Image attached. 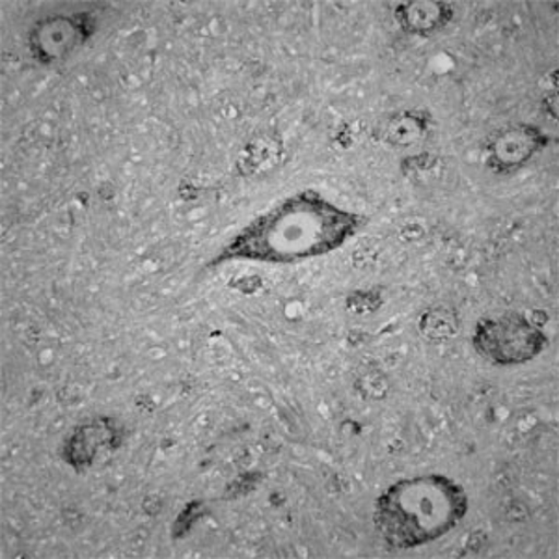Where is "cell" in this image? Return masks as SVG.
I'll return each mask as SVG.
<instances>
[{
    "label": "cell",
    "mask_w": 559,
    "mask_h": 559,
    "mask_svg": "<svg viewBox=\"0 0 559 559\" xmlns=\"http://www.w3.org/2000/svg\"><path fill=\"white\" fill-rule=\"evenodd\" d=\"M429 115L419 110H405L397 112L386 121L384 140L394 146L408 147L418 142L427 133Z\"/></svg>",
    "instance_id": "obj_8"
},
{
    "label": "cell",
    "mask_w": 559,
    "mask_h": 559,
    "mask_svg": "<svg viewBox=\"0 0 559 559\" xmlns=\"http://www.w3.org/2000/svg\"><path fill=\"white\" fill-rule=\"evenodd\" d=\"M96 34V13H52L26 34V49L39 66H58L73 57Z\"/></svg>",
    "instance_id": "obj_4"
},
{
    "label": "cell",
    "mask_w": 559,
    "mask_h": 559,
    "mask_svg": "<svg viewBox=\"0 0 559 559\" xmlns=\"http://www.w3.org/2000/svg\"><path fill=\"white\" fill-rule=\"evenodd\" d=\"M419 329L421 332L426 334L427 337H431V340H448V337L453 336L455 334V329H457V321L453 318V313L450 310H444V308H439V310H431V312H427L421 321H419Z\"/></svg>",
    "instance_id": "obj_10"
},
{
    "label": "cell",
    "mask_w": 559,
    "mask_h": 559,
    "mask_svg": "<svg viewBox=\"0 0 559 559\" xmlns=\"http://www.w3.org/2000/svg\"><path fill=\"white\" fill-rule=\"evenodd\" d=\"M118 432H120V429L116 426L115 419H94L86 426L79 427L71 435L70 444H68L71 448V455L75 459L86 448V452L81 455V461L88 459L90 463L92 459L96 457L102 448L115 445V442H118Z\"/></svg>",
    "instance_id": "obj_7"
},
{
    "label": "cell",
    "mask_w": 559,
    "mask_h": 559,
    "mask_svg": "<svg viewBox=\"0 0 559 559\" xmlns=\"http://www.w3.org/2000/svg\"><path fill=\"white\" fill-rule=\"evenodd\" d=\"M468 513L463 485L445 474L405 477L390 485L373 509V524L394 550H413L442 539Z\"/></svg>",
    "instance_id": "obj_2"
},
{
    "label": "cell",
    "mask_w": 559,
    "mask_h": 559,
    "mask_svg": "<svg viewBox=\"0 0 559 559\" xmlns=\"http://www.w3.org/2000/svg\"><path fill=\"white\" fill-rule=\"evenodd\" d=\"M453 8L442 0H413L395 8V21L403 33L413 36H431L450 25Z\"/></svg>",
    "instance_id": "obj_6"
},
{
    "label": "cell",
    "mask_w": 559,
    "mask_h": 559,
    "mask_svg": "<svg viewBox=\"0 0 559 559\" xmlns=\"http://www.w3.org/2000/svg\"><path fill=\"white\" fill-rule=\"evenodd\" d=\"M472 347L492 366L513 368L535 360L547 349L548 336L540 324L511 312L479 319L472 334Z\"/></svg>",
    "instance_id": "obj_3"
},
{
    "label": "cell",
    "mask_w": 559,
    "mask_h": 559,
    "mask_svg": "<svg viewBox=\"0 0 559 559\" xmlns=\"http://www.w3.org/2000/svg\"><path fill=\"white\" fill-rule=\"evenodd\" d=\"M282 153V140L274 134H261L255 136L247 146V152L242 155V174L261 173L267 165H273Z\"/></svg>",
    "instance_id": "obj_9"
},
{
    "label": "cell",
    "mask_w": 559,
    "mask_h": 559,
    "mask_svg": "<svg viewBox=\"0 0 559 559\" xmlns=\"http://www.w3.org/2000/svg\"><path fill=\"white\" fill-rule=\"evenodd\" d=\"M547 134L532 123H515L496 131L485 146V160L496 174L515 173L548 146Z\"/></svg>",
    "instance_id": "obj_5"
},
{
    "label": "cell",
    "mask_w": 559,
    "mask_h": 559,
    "mask_svg": "<svg viewBox=\"0 0 559 559\" xmlns=\"http://www.w3.org/2000/svg\"><path fill=\"white\" fill-rule=\"evenodd\" d=\"M364 223L358 213L340 207L316 189H305L255 216L224 245L210 267L229 261L295 265L332 254L355 237Z\"/></svg>",
    "instance_id": "obj_1"
}]
</instances>
